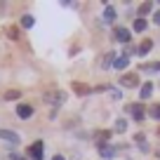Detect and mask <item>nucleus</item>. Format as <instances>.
Listing matches in <instances>:
<instances>
[{
    "mask_svg": "<svg viewBox=\"0 0 160 160\" xmlns=\"http://www.w3.org/2000/svg\"><path fill=\"white\" fill-rule=\"evenodd\" d=\"M42 99H45L47 104H52V106H61L66 101V92H61V90H47L45 94H42Z\"/></svg>",
    "mask_w": 160,
    "mask_h": 160,
    "instance_id": "nucleus-1",
    "label": "nucleus"
},
{
    "mask_svg": "<svg viewBox=\"0 0 160 160\" xmlns=\"http://www.w3.org/2000/svg\"><path fill=\"white\" fill-rule=\"evenodd\" d=\"M120 87H139V75H137V73L120 75Z\"/></svg>",
    "mask_w": 160,
    "mask_h": 160,
    "instance_id": "nucleus-2",
    "label": "nucleus"
},
{
    "mask_svg": "<svg viewBox=\"0 0 160 160\" xmlns=\"http://www.w3.org/2000/svg\"><path fill=\"white\" fill-rule=\"evenodd\" d=\"M0 139H5L10 146H17V144L21 141L19 134H17V132H10V130H0Z\"/></svg>",
    "mask_w": 160,
    "mask_h": 160,
    "instance_id": "nucleus-3",
    "label": "nucleus"
},
{
    "mask_svg": "<svg viewBox=\"0 0 160 160\" xmlns=\"http://www.w3.org/2000/svg\"><path fill=\"white\" fill-rule=\"evenodd\" d=\"M42 146H45L42 141H35V144L28 148V155H31L33 160H42Z\"/></svg>",
    "mask_w": 160,
    "mask_h": 160,
    "instance_id": "nucleus-4",
    "label": "nucleus"
},
{
    "mask_svg": "<svg viewBox=\"0 0 160 160\" xmlns=\"http://www.w3.org/2000/svg\"><path fill=\"white\" fill-rule=\"evenodd\" d=\"M151 47H153V42H151V40L146 38L139 47H134V54H137V57H144V54H148V52H151Z\"/></svg>",
    "mask_w": 160,
    "mask_h": 160,
    "instance_id": "nucleus-5",
    "label": "nucleus"
},
{
    "mask_svg": "<svg viewBox=\"0 0 160 160\" xmlns=\"http://www.w3.org/2000/svg\"><path fill=\"white\" fill-rule=\"evenodd\" d=\"M17 115H19V118H31V115H33V106H28V104H19L17 106Z\"/></svg>",
    "mask_w": 160,
    "mask_h": 160,
    "instance_id": "nucleus-6",
    "label": "nucleus"
},
{
    "mask_svg": "<svg viewBox=\"0 0 160 160\" xmlns=\"http://www.w3.org/2000/svg\"><path fill=\"white\" fill-rule=\"evenodd\" d=\"M99 155L108 160V158H113V155H115V148H113V146H108V144H99Z\"/></svg>",
    "mask_w": 160,
    "mask_h": 160,
    "instance_id": "nucleus-7",
    "label": "nucleus"
},
{
    "mask_svg": "<svg viewBox=\"0 0 160 160\" xmlns=\"http://www.w3.org/2000/svg\"><path fill=\"white\" fill-rule=\"evenodd\" d=\"M127 108L132 111V115H134V120H144V115H146L144 106H139V104H132V106H127Z\"/></svg>",
    "mask_w": 160,
    "mask_h": 160,
    "instance_id": "nucleus-8",
    "label": "nucleus"
},
{
    "mask_svg": "<svg viewBox=\"0 0 160 160\" xmlns=\"http://www.w3.org/2000/svg\"><path fill=\"white\" fill-rule=\"evenodd\" d=\"M71 87H73V92H75L78 97H85V94H90V92H92L90 87H87V85H82V82H73Z\"/></svg>",
    "mask_w": 160,
    "mask_h": 160,
    "instance_id": "nucleus-9",
    "label": "nucleus"
},
{
    "mask_svg": "<svg viewBox=\"0 0 160 160\" xmlns=\"http://www.w3.org/2000/svg\"><path fill=\"white\" fill-rule=\"evenodd\" d=\"M115 38H118L120 42H130L132 35H130V31H127V28H115Z\"/></svg>",
    "mask_w": 160,
    "mask_h": 160,
    "instance_id": "nucleus-10",
    "label": "nucleus"
},
{
    "mask_svg": "<svg viewBox=\"0 0 160 160\" xmlns=\"http://www.w3.org/2000/svg\"><path fill=\"white\" fill-rule=\"evenodd\" d=\"M151 94H153V82H144V85H141L139 97H141V99H148Z\"/></svg>",
    "mask_w": 160,
    "mask_h": 160,
    "instance_id": "nucleus-11",
    "label": "nucleus"
},
{
    "mask_svg": "<svg viewBox=\"0 0 160 160\" xmlns=\"http://www.w3.org/2000/svg\"><path fill=\"white\" fill-rule=\"evenodd\" d=\"M141 71H146V73H155V71H160V61H153V64H144L139 66Z\"/></svg>",
    "mask_w": 160,
    "mask_h": 160,
    "instance_id": "nucleus-12",
    "label": "nucleus"
},
{
    "mask_svg": "<svg viewBox=\"0 0 160 160\" xmlns=\"http://www.w3.org/2000/svg\"><path fill=\"white\" fill-rule=\"evenodd\" d=\"M127 61H130V59H127L125 54H122V57H118V59L113 61V68H118V71H120V68H125V66H127Z\"/></svg>",
    "mask_w": 160,
    "mask_h": 160,
    "instance_id": "nucleus-13",
    "label": "nucleus"
},
{
    "mask_svg": "<svg viewBox=\"0 0 160 160\" xmlns=\"http://www.w3.org/2000/svg\"><path fill=\"white\" fill-rule=\"evenodd\" d=\"M113 61H115V59H113V54L108 52V54L101 59V68H108V66H113Z\"/></svg>",
    "mask_w": 160,
    "mask_h": 160,
    "instance_id": "nucleus-14",
    "label": "nucleus"
},
{
    "mask_svg": "<svg viewBox=\"0 0 160 160\" xmlns=\"http://www.w3.org/2000/svg\"><path fill=\"white\" fill-rule=\"evenodd\" d=\"M151 7H153L151 2H141V5H139V17H141V19H144V14H148V12H151Z\"/></svg>",
    "mask_w": 160,
    "mask_h": 160,
    "instance_id": "nucleus-15",
    "label": "nucleus"
},
{
    "mask_svg": "<svg viewBox=\"0 0 160 160\" xmlns=\"http://www.w3.org/2000/svg\"><path fill=\"white\" fill-rule=\"evenodd\" d=\"M7 35H10L12 40H19V26H10V28H7Z\"/></svg>",
    "mask_w": 160,
    "mask_h": 160,
    "instance_id": "nucleus-16",
    "label": "nucleus"
},
{
    "mask_svg": "<svg viewBox=\"0 0 160 160\" xmlns=\"http://www.w3.org/2000/svg\"><path fill=\"white\" fill-rule=\"evenodd\" d=\"M21 26H24V28H31V26H33V17L24 14V17H21Z\"/></svg>",
    "mask_w": 160,
    "mask_h": 160,
    "instance_id": "nucleus-17",
    "label": "nucleus"
},
{
    "mask_svg": "<svg viewBox=\"0 0 160 160\" xmlns=\"http://www.w3.org/2000/svg\"><path fill=\"white\" fill-rule=\"evenodd\" d=\"M104 19L106 21H113L115 19V10H113V7H106V10H104Z\"/></svg>",
    "mask_w": 160,
    "mask_h": 160,
    "instance_id": "nucleus-18",
    "label": "nucleus"
},
{
    "mask_svg": "<svg viewBox=\"0 0 160 160\" xmlns=\"http://www.w3.org/2000/svg\"><path fill=\"white\" fill-rule=\"evenodd\" d=\"M134 31H146V21L141 19V17H137V19H134Z\"/></svg>",
    "mask_w": 160,
    "mask_h": 160,
    "instance_id": "nucleus-19",
    "label": "nucleus"
},
{
    "mask_svg": "<svg viewBox=\"0 0 160 160\" xmlns=\"http://www.w3.org/2000/svg\"><path fill=\"white\" fill-rule=\"evenodd\" d=\"M151 118H155V120H160V104H155V106H151Z\"/></svg>",
    "mask_w": 160,
    "mask_h": 160,
    "instance_id": "nucleus-20",
    "label": "nucleus"
},
{
    "mask_svg": "<svg viewBox=\"0 0 160 160\" xmlns=\"http://www.w3.org/2000/svg\"><path fill=\"white\" fill-rule=\"evenodd\" d=\"M125 130H127V122H125V120H122V118L115 120V132H125Z\"/></svg>",
    "mask_w": 160,
    "mask_h": 160,
    "instance_id": "nucleus-21",
    "label": "nucleus"
},
{
    "mask_svg": "<svg viewBox=\"0 0 160 160\" xmlns=\"http://www.w3.org/2000/svg\"><path fill=\"white\" fill-rule=\"evenodd\" d=\"M5 99H19V90H10V92H5Z\"/></svg>",
    "mask_w": 160,
    "mask_h": 160,
    "instance_id": "nucleus-22",
    "label": "nucleus"
},
{
    "mask_svg": "<svg viewBox=\"0 0 160 160\" xmlns=\"http://www.w3.org/2000/svg\"><path fill=\"white\" fill-rule=\"evenodd\" d=\"M134 141H137V144H139V146H144V141H146V137H144V134H141V132H137V134H134Z\"/></svg>",
    "mask_w": 160,
    "mask_h": 160,
    "instance_id": "nucleus-23",
    "label": "nucleus"
},
{
    "mask_svg": "<svg viewBox=\"0 0 160 160\" xmlns=\"http://www.w3.org/2000/svg\"><path fill=\"white\" fill-rule=\"evenodd\" d=\"M108 137H111V132H99V134H97V139H99V144H101V141H106Z\"/></svg>",
    "mask_w": 160,
    "mask_h": 160,
    "instance_id": "nucleus-24",
    "label": "nucleus"
},
{
    "mask_svg": "<svg viewBox=\"0 0 160 160\" xmlns=\"http://www.w3.org/2000/svg\"><path fill=\"white\" fill-rule=\"evenodd\" d=\"M10 160H24L21 155H17V153H10Z\"/></svg>",
    "mask_w": 160,
    "mask_h": 160,
    "instance_id": "nucleus-25",
    "label": "nucleus"
},
{
    "mask_svg": "<svg viewBox=\"0 0 160 160\" xmlns=\"http://www.w3.org/2000/svg\"><path fill=\"white\" fill-rule=\"evenodd\" d=\"M155 24L160 26V12H155Z\"/></svg>",
    "mask_w": 160,
    "mask_h": 160,
    "instance_id": "nucleus-26",
    "label": "nucleus"
},
{
    "mask_svg": "<svg viewBox=\"0 0 160 160\" xmlns=\"http://www.w3.org/2000/svg\"><path fill=\"white\" fill-rule=\"evenodd\" d=\"M52 160H66V158H64V155H54Z\"/></svg>",
    "mask_w": 160,
    "mask_h": 160,
    "instance_id": "nucleus-27",
    "label": "nucleus"
},
{
    "mask_svg": "<svg viewBox=\"0 0 160 160\" xmlns=\"http://www.w3.org/2000/svg\"><path fill=\"white\" fill-rule=\"evenodd\" d=\"M158 134H160V125H158Z\"/></svg>",
    "mask_w": 160,
    "mask_h": 160,
    "instance_id": "nucleus-28",
    "label": "nucleus"
}]
</instances>
